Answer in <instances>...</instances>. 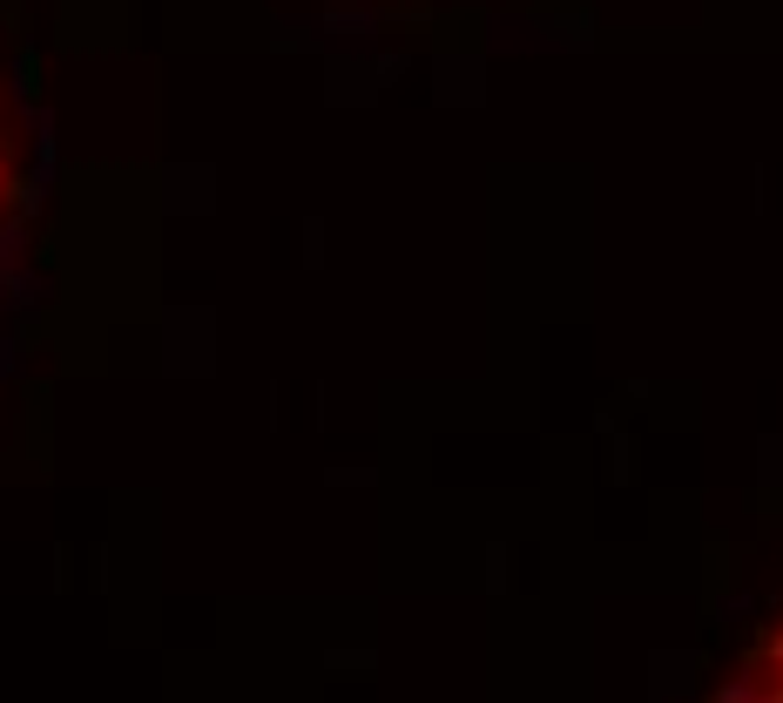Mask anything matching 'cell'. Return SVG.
Here are the masks:
<instances>
[{
	"label": "cell",
	"mask_w": 783,
	"mask_h": 703,
	"mask_svg": "<svg viewBox=\"0 0 783 703\" xmlns=\"http://www.w3.org/2000/svg\"><path fill=\"white\" fill-rule=\"evenodd\" d=\"M716 703H783V616L757 636V649L737 663V677L722 683Z\"/></svg>",
	"instance_id": "obj_1"
},
{
	"label": "cell",
	"mask_w": 783,
	"mask_h": 703,
	"mask_svg": "<svg viewBox=\"0 0 783 703\" xmlns=\"http://www.w3.org/2000/svg\"><path fill=\"white\" fill-rule=\"evenodd\" d=\"M0 190H8V136H0Z\"/></svg>",
	"instance_id": "obj_2"
}]
</instances>
